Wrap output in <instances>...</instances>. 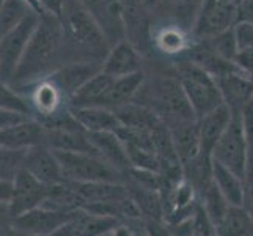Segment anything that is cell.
<instances>
[{
	"label": "cell",
	"mask_w": 253,
	"mask_h": 236,
	"mask_svg": "<svg viewBox=\"0 0 253 236\" xmlns=\"http://www.w3.org/2000/svg\"><path fill=\"white\" fill-rule=\"evenodd\" d=\"M13 233V216L10 205L0 202V236H11Z\"/></svg>",
	"instance_id": "f35d334b"
},
{
	"label": "cell",
	"mask_w": 253,
	"mask_h": 236,
	"mask_svg": "<svg viewBox=\"0 0 253 236\" xmlns=\"http://www.w3.org/2000/svg\"><path fill=\"white\" fill-rule=\"evenodd\" d=\"M206 43V46L211 49L214 54L220 55L225 60H230L233 62L234 57L238 54V46H236V38H234V32L233 27L230 30H225L215 37L209 38V40H202Z\"/></svg>",
	"instance_id": "d6a6232c"
},
{
	"label": "cell",
	"mask_w": 253,
	"mask_h": 236,
	"mask_svg": "<svg viewBox=\"0 0 253 236\" xmlns=\"http://www.w3.org/2000/svg\"><path fill=\"white\" fill-rule=\"evenodd\" d=\"M66 63V50L60 21L52 16H41L25 54L11 81L14 90L52 74Z\"/></svg>",
	"instance_id": "7a4b0ae2"
},
{
	"label": "cell",
	"mask_w": 253,
	"mask_h": 236,
	"mask_svg": "<svg viewBox=\"0 0 253 236\" xmlns=\"http://www.w3.org/2000/svg\"><path fill=\"white\" fill-rule=\"evenodd\" d=\"M102 69V65L99 63H90V62H68L62 65L54 73L47 77L54 82L60 90H62L69 101L71 96L81 89V87L93 77L96 73Z\"/></svg>",
	"instance_id": "2e32d148"
},
{
	"label": "cell",
	"mask_w": 253,
	"mask_h": 236,
	"mask_svg": "<svg viewBox=\"0 0 253 236\" xmlns=\"http://www.w3.org/2000/svg\"><path fill=\"white\" fill-rule=\"evenodd\" d=\"M231 118H233V112L225 104L214 109L212 112L206 113L202 118H198L200 142H202V151L205 154L212 156L214 146L225 133V129L228 128Z\"/></svg>",
	"instance_id": "d6986e66"
},
{
	"label": "cell",
	"mask_w": 253,
	"mask_h": 236,
	"mask_svg": "<svg viewBox=\"0 0 253 236\" xmlns=\"http://www.w3.org/2000/svg\"><path fill=\"white\" fill-rule=\"evenodd\" d=\"M117 118L120 120L121 126L137 129V131H146V133H153V131L161 126L164 121L156 115L153 110L142 106V104L130 101L125 106H120L113 109Z\"/></svg>",
	"instance_id": "603a6c76"
},
{
	"label": "cell",
	"mask_w": 253,
	"mask_h": 236,
	"mask_svg": "<svg viewBox=\"0 0 253 236\" xmlns=\"http://www.w3.org/2000/svg\"><path fill=\"white\" fill-rule=\"evenodd\" d=\"M233 62L244 74H247L249 77L253 79V49L239 50Z\"/></svg>",
	"instance_id": "8d00e7d4"
},
{
	"label": "cell",
	"mask_w": 253,
	"mask_h": 236,
	"mask_svg": "<svg viewBox=\"0 0 253 236\" xmlns=\"http://www.w3.org/2000/svg\"><path fill=\"white\" fill-rule=\"evenodd\" d=\"M29 148H8L0 146V180L13 183L24 169L25 156Z\"/></svg>",
	"instance_id": "4dcf8cb0"
},
{
	"label": "cell",
	"mask_w": 253,
	"mask_h": 236,
	"mask_svg": "<svg viewBox=\"0 0 253 236\" xmlns=\"http://www.w3.org/2000/svg\"><path fill=\"white\" fill-rule=\"evenodd\" d=\"M145 66L146 58L142 55V52L125 38L110 47L102 62V71L117 79L143 71Z\"/></svg>",
	"instance_id": "7c38bea8"
},
{
	"label": "cell",
	"mask_w": 253,
	"mask_h": 236,
	"mask_svg": "<svg viewBox=\"0 0 253 236\" xmlns=\"http://www.w3.org/2000/svg\"><path fill=\"white\" fill-rule=\"evenodd\" d=\"M217 236H253V217L244 206H230L228 213L215 225Z\"/></svg>",
	"instance_id": "83f0119b"
},
{
	"label": "cell",
	"mask_w": 253,
	"mask_h": 236,
	"mask_svg": "<svg viewBox=\"0 0 253 236\" xmlns=\"http://www.w3.org/2000/svg\"><path fill=\"white\" fill-rule=\"evenodd\" d=\"M35 11L25 0H0V38Z\"/></svg>",
	"instance_id": "f1b7e54d"
},
{
	"label": "cell",
	"mask_w": 253,
	"mask_h": 236,
	"mask_svg": "<svg viewBox=\"0 0 253 236\" xmlns=\"http://www.w3.org/2000/svg\"><path fill=\"white\" fill-rule=\"evenodd\" d=\"M11 195H13V183L0 180V202L10 203Z\"/></svg>",
	"instance_id": "7bdbcfd3"
},
{
	"label": "cell",
	"mask_w": 253,
	"mask_h": 236,
	"mask_svg": "<svg viewBox=\"0 0 253 236\" xmlns=\"http://www.w3.org/2000/svg\"><path fill=\"white\" fill-rule=\"evenodd\" d=\"M71 113L86 133H117L121 126L115 112L107 107H71Z\"/></svg>",
	"instance_id": "44dd1931"
},
{
	"label": "cell",
	"mask_w": 253,
	"mask_h": 236,
	"mask_svg": "<svg viewBox=\"0 0 253 236\" xmlns=\"http://www.w3.org/2000/svg\"><path fill=\"white\" fill-rule=\"evenodd\" d=\"M44 128L33 118H25L21 123L0 129V146L30 148L42 143Z\"/></svg>",
	"instance_id": "ffe728a7"
},
{
	"label": "cell",
	"mask_w": 253,
	"mask_h": 236,
	"mask_svg": "<svg viewBox=\"0 0 253 236\" xmlns=\"http://www.w3.org/2000/svg\"><path fill=\"white\" fill-rule=\"evenodd\" d=\"M242 206L253 217V153L249 154L247 169L244 173V202Z\"/></svg>",
	"instance_id": "e575fe53"
},
{
	"label": "cell",
	"mask_w": 253,
	"mask_h": 236,
	"mask_svg": "<svg viewBox=\"0 0 253 236\" xmlns=\"http://www.w3.org/2000/svg\"><path fill=\"white\" fill-rule=\"evenodd\" d=\"M50 236H79V235H77V232L73 229V225L68 222L63 227H60L58 230H55Z\"/></svg>",
	"instance_id": "ee69618b"
},
{
	"label": "cell",
	"mask_w": 253,
	"mask_h": 236,
	"mask_svg": "<svg viewBox=\"0 0 253 236\" xmlns=\"http://www.w3.org/2000/svg\"><path fill=\"white\" fill-rule=\"evenodd\" d=\"M49 192V186L37 180L30 172L22 169L13 181V195L10 200V213L13 219L42 205Z\"/></svg>",
	"instance_id": "30bf717a"
},
{
	"label": "cell",
	"mask_w": 253,
	"mask_h": 236,
	"mask_svg": "<svg viewBox=\"0 0 253 236\" xmlns=\"http://www.w3.org/2000/svg\"><path fill=\"white\" fill-rule=\"evenodd\" d=\"M212 159L244 178V173L247 169L249 148L246 134H244L241 113H233L228 128L225 129V133L214 146Z\"/></svg>",
	"instance_id": "52a82bcc"
},
{
	"label": "cell",
	"mask_w": 253,
	"mask_h": 236,
	"mask_svg": "<svg viewBox=\"0 0 253 236\" xmlns=\"http://www.w3.org/2000/svg\"><path fill=\"white\" fill-rule=\"evenodd\" d=\"M236 22L253 24V0H241L236 3Z\"/></svg>",
	"instance_id": "60d3db41"
},
{
	"label": "cell",
	"mask_w": 253,
	"mask_h": 236,
	"mask_svg": "<svg viewBox=\"0 0 253 236\" xmlns=\"http://www.w3.org/2000/svg\"><path fill=\"white\" fill-rule=\"evenodd\" d=\"M145 73V81L134 102L153 110L167 126L197 120L173 63L158 65L146 62Z\"/></svg>",
	"instance_id": "6da1fadb"
},
{
	"label": "cell",
	"mask_w": 253,
	"mask_h": 236,
	"mask_svg": "<svg viewBox=\"0 0 253 236\" xmlns=\"http://www.w3.org/2000/svg\"><path fill=\"white\" fill-rule=\"evenodd\" d=\"M215 82L220 89L223 104L233 113H241L253 99V79L244 74L239 68L217 77Z\"/></svg>",
	"instance_id": "9a60e30c"
},
{
	"label": "cell",
	"mask_w": 253,
	"mask_h": 236,
	"mask_svg": "<svg viewBox=\"0 0 253 236\" xmlns=\"http://www.w3.org/2000/svg\"><path fill=\"white\" fill-rule=\"evenodd\" d=\"M94 21L99 24L110 46L125 40V22L120 0H79Z\"/></svg>",
	"instance_id": "4fadbf2b"
},
{
	"label": "cell",
	"mask_w": 253,
	"mask_h": 236,
	"mask_svg": "<svg viewBox=\"0 0 253 236\" xmlns=\"http://www.w3.org/2000/svg\"><path fill=\"white\" fill-rule=\"evenodd\" d=\"M120 222L121 221L117 217L96 214L79 208L74 211V216L69 224L73 225V229L79 236H104L110 233Z\"/></svg>",
	"instance_id": "cb8c5ba5"
},
{
	"label": "cell",
	"mask_w": 253,
	"mask_h": 236,
	"mask_svg": "<svg viewBox=\"0 0 253 236\" xmlns=\"http://www.w3.org/2000/svg\"><path fill=\"white\" fill-rule=\"evenodd\" d=\"M55 151V150H54ZM66 181L73 183H125L123 172L117 170L99 156L91 153L55 151Z\"/></svg>",
	"instance_id": "5b68a950"
},
{
	"label": "cell",
	"mask_w": 253,
	"mask_h": 236,
	"mask_svg": "<svg viewBox=\"0 0 253 236\" xmlns=\"http://www.w3.org/2000/svg\"><path fill=\"white\" fill-rule=\"evenodd\" d=\"M41 14L32 11L13 30L0 38V79L11 84Z\"/></svg>",
	"instance_id": "8992f818"
},
{
	"label": "cell",
	"mask_w": 253,
	"mask_h": 236,
	"mask_svg": "<svg viewBox=\"0 0 253 236\" xmlns=\"http://www.w3.org/2000/svg\"><path fill=\"white\" fill-rule=\"evenodd\" d=\"M241 117H242L244 134H246L249 154H252V153H253V99L247 104L246 107L242 109Z\"/></svg>",
	"instance_id": "d590c367"
},
{
	"label": "cell",
	"mask_w": 253,
	"mask_h": 236,
	"mask_svg": "<svg viewBox=\"0 0 253 236\" xmlns=\"http://www.w3.org/2000/svg\"><path fill=\"white\" fill-rule=\"evenodd\" d=\"M145 69L143 71H138L134 74H127L123 77H117L113 81L112 90L107 99V109H117L120 106H125V104L134 101L137 92L140 90V87L145 81Z\"/></svg>",
	"instance_id": "4316f807"
},
{
	"label": "cell",
	"mask_w": 253,
	"mask_h": 236,
	"mask_svg": "<svg viewBox=\"0 0 253 236\" xmlns=\"http://www.w3.org/2000/svg\"><path fill=\"white\" fill-rule=\"evenodd\" d=\"M125 183L130 198L134 200L138 209H140L143 221H165V209L161 192L140 188L130 181Z\"/></svg>",
	"instance_id": "d4e9b609"
},
{
	"label": "cell",
	"mask_w": 253,
	"mask_h": 236,
	"mask_svg": "<svg viewBox=\"0 0 253 236\" xmlns=\"http://www.w3.org/2000/svg\"><path fill=\"white\" fill-rule=\"evenodd\" d=\"M115 77L106 74L101 69L90 77L79 90L71 96V107H107V99Z\"/></svg>",
	"instance_id": "e0dca14e"
},
{
	"label": "cell",
	"mask_w": 253,
	"mask_h": 236,
	"mask_svg": "<svg viewBox=\"0 0 253 236\" xmlns=\"http://www.w3.org/2000/svg\"><path fill=\"white\" fill-rule=\"evenodd\" d=\"M40 5V13L41 16H52V17H58L62 16L63 6H65V0H38Z\"/></svg>",
	"instance_id": "74e56055"
},
{
	"label": "cell",
	"mask_w": 253,
	"mask_h": 236,
	"mask_svg": "<svg viewBox=\"0 0 253 236\" xmlns=\"http://www.w3.org/2000/svg\"><path fill=\"white\" fill-rule=\"evenodd\" d=\"M0 109L17 112L25 117H30V107L27 99L17 90H14L11 84L2 81V79H0Z\"/></svg>",
	"instance_id": "1f68e13d"
},
{
	"label": "cell",
	"mask_w": 253,
	"mask_h": 236,
	"mask_svg": "<svg viewBox=\"0 0 253 236\" xmlns=\"http://www.w3.org/2000/svg\"><path fill=\"white\" fill-rule=\"evenodd\" d=\"M146 236H170V225L165 221H143Z\"/></svg>",
	"instance_id": "ab89813d"
},
{
	"label": "cell",
	"mask_w": 253,
	"mask_h": 236,
	"mask_svg": "<svg viewBox=\"0 0 253 236\" xmlns=\"http://www.w3.org/2000/svg\"><path fill=\"white\" fill-rule=\"evenodd\" d=\"M104 236H110V235H109V233H107V235H104Z\"/></svg>",
	"instance_id": "bcb514c9"
},
{
	"label": "cell",
	"mask_w": 253,
	"mask_h": 236,
	"mask_svg": "<svg viewBox=\"0 0 253 236\" xmlns=\"http://www.w3.org/2000/svg\"><path fill=\"white\" fill-rule=\"evenodd\" d=\"M58 21L65 41L66 63L90 62L102 65L112 46L99 24L79 0H65Z\"/></svg>",
	"instance_id": "3957f363"
},
{
	"label": "cell",
	"mask_w": 253,
	"mask_h": 236,
	"mask_svg": "<svg viewBox=\"0 0 253 236\" xmlns=\"http://www.w3.org/2000/svg\"><path fill=\"white\" fill-rule=\"evenodd\" d=\"M203 2L205 0H158L151 11V21H161V25H173L192 33Z\"/></svg>",
	"instance_id": "8fae6325"
},
{
	"label": "cell",
	"mask_w": 253,
	"mask_h": 236,
	"mask_svg": "<svg viewBox=\"0 0 253 236\" xmlns=\"http://www.w3.org/2000/svg\"><path fill=\"white\" fill-rule=\"evenodd\" d=\"M212 180L219 190L233 206H242L244 202V178L212 159Z\"/></svg>",
	"instance_id": "484cf974"
},
{
	"label": "cell",
	"mask_w": 253,
	"mask_h": 236,
	"mask_svg": "<svg viewBox=\"0 0 253 236\" xmlns=\"http://www.w3.org/2000/svg\"><path fill=\"white\" fill-rule=\"evenodd\" d=\"M11 236H35V235H25V233H19V232H16V230H13Z\"/></svg>",
	"instance_id": "f6af8a7d"
},
{
	"label": "cell",
	"mask_w": 253,
	"mask_h": 236,
	"mask_svg": "<svg viewBox=\"0 0 253 236\" xmlns=\"http://www.w3.org/2000/svg\"><path fill=\"white\" fill-rule=\"evenodd\" d=\"M88 139L94 148L96 154L104 159L112 167L123 172L126 177V170L130 167L129 157L126 153V146L117 133H88Z\"/></svg>",
	"instance_id": "ac0fdd59"
},
{
	"label": "cell",
	"mask_w": 253,
	"mask_h": 236,
	"mask_svg": "<svg viewBox=\"0 0 253 236\" xmlns=\"http://www.w3.org/2000/svg\"><path fill=\"white\" fill-rule=\"evenodd\" d=\"M173 66L197 120L223 106V98L215 79L202 66L184 57L174 58Z\"/></svg>",
	"instance_id": "277c9868"
},
{
	"label": "cell",
	"mask_w": 253,
	"mask_h": 236,
	"mask_svg": "<svg viewBox=\"0 0 253 236\" xmlns=\"http://www.w3.org/2000/svg\"><path fill=\"white\" fill-rule=\"evenodd\" d=\"M236 24V3L226 0H205L192 27V40H209Z\"/></svg>",
	"instance_id": "ba28073f"
},
{
	"label": "cell",
	"mask_w": 253,
	"mask_h": 236,
	"mask_svg": "<svg viewBox=\"0 0 253 236\" xmlns=\"http://www.w3.org/2000/svg\"><path fill=\"white\" fill-rule=\"evenodd\" d=\"M234 38H236L238 52L253 49V24L249 22H236L233 25Z\"/></svg>",
	"instance_id": "836d02e7"
},
{
	"label": "cell",
	"mask_w": 253,
	"mask_h": 236,
	"mask_svg": "<svg viewBox=\"0 0 253 236\" xmlns=\"http://www.w3.org/2000/svg\"><path fill=\"white\" fill-rule=\"evenodd\" d=\"M174 148H176L178 157L181 165L195 159L198 154H202V142H200V131H198V120L184 121L169 126Z\"/></svg>",
	"instance_id": "7402d4cb"
},
{
	"label": "cell",
	"mask_w": 253,
	"mask_h": 236,
	"mask_svg": "<svg viewBox=\"0 0 253 236\" xmlns=\"http://www.w3.org/2000/svg\"><path fill=\"white\" fill-rule=\"evenodd\" d=\"M24 169L47 186H54L65 181L55 151L50 150L44 143H38L29 148L27 156H25Z\"/></svg>",
	"instance_id": "5bb4252c"
},
{
	"label": "cell",
	"mask_w": 253,
	"mask_h": 236,
	"mask_svg": "<svg viewBox=\"0 0 253 236\" xmlns=\"http://www.w3.org/2000/svg\"><path fill=\"white\" fill-rule=\"evenodd\" d=\"M25 118H30V117H25L22 113H17V112H10V110H3L0 109V129L8 128L11 125L16 123H21Z\"/></svg>",
	"instance_id": "b9f144b4"
},
{
	"label": "cell",
	"mask_w": 253,
	"mask_h": 236,
	"mask_svg": "<svg viewBox=\"0 0 253 236\" xmlns=\"http://www.w3.org/2000/svg\"><path fill=\"white\" fill-rule=\"evenodd\" d=\"M200 203H202L205 213L208 214V217L211 219L214 225H217L223 219L231 206L228 200L225 198V195L219 190V188L215 186L214 180L211 185L205 189L203 194L200 195Z\"/></svg>",
	"instance_id": "f546056e"
},
{
	"label": "cell",
	"mask_w": 253,
	"mask_h": 236,
	"mask_svg": "<svg viewBox=\"0 0 253 236\" xmlns=\"http://www.w3.org/2000/svg\"><path fill=\"white\" fill-rule=\"evenodd\" d=\"M74 211H55L44 206H38L35 209L24 213L13 219V230L35 235V236H50L60 227L71 222Z\"/></svg>",
	"instance_id": "9c48e42d"
}]
</instances>
